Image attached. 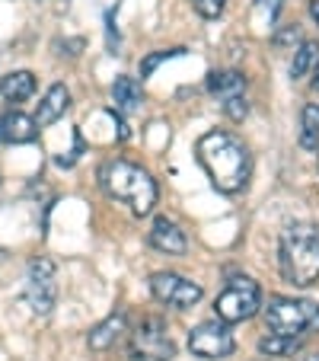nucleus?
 Masks as SVG:
<instances>
[{"label": "nucleus", "instance_id": "nucleus-18", "mask_svg": "<svg viewBox=\"0 0 319 361\" xmlns=\"http://www.w3.org/2000/svg\"><path fill=\"white\" fill-rule=\"evenodd\" d=\"M300 348V336H278V333H268L258 339V352L265 358H278V355H294Z\"/></svg>", "mask_w": 319, "mask_h": 361}, {"label": "nucleus", "instance_id": "nucleus-1", "mask_svg": "<svg viewBox=\"0 0 319 361\" xmlns=\"http://www.w3.org/2000/svg\"><path fill=\"white\" fill-rule=\"evenodd\" d=\"M198 160L211 176L214 189L224 195H237L246 189L252 176L249 147L230 131H208L198 137Z\"/></svg>", "mask_w": 319, "mask_h": 361}, {"label": "nucleus", "instance_id": "nucleus-24", "mask_svg": "<svg viewBox=\"0 0 319 361\" xmlns=\"http://www.w3.org/2000/svg\"><path fill=\"white\" fill-rule=\"evenodd\" d=\"M256 7L262 10L268 20H275V16L281 13V7H284V0H256Z\"/></svg>", "mask_w": 319, "mask_h": 361}, {"label": "nucleus", "instance_id": "nucleus-2", "mask_svg": "<svg viewBox=\"0 0 319 361\" xmlns=\"http://www.w3.org/2000/svg\"><path fill=\"white\" fill-rule=\"evenodd\" d=\"M99 183L106 195L115 202L128 204V212L135 218H147L156 204V183L144 166L131 164V160H106L99 166Z\"/></svg>", "mask_w": 319, "mask_h": 361}, {"label": "nucleus", "instance_id": "nucleus-6", "mask_svg": "<svg viewBox=\"0 0 319 361\" xmlns=\"http://www.w3.org/2000/svg\"><path fill=\"white\" fill-rule=\"evenodd\" d=\"M173 355H176V345L160 317L141 320V326L131 333V358L135 361H170Z\"/></svg>", "mask_w": 319, "mask_h": 361}, {"label": "nucleus", "instance_id": "nucleus-12", "mask_svg": "<svg viewBox=\"0 0 319 361\" xmlns=\"http://www.w3.org/2000/svg\"><path fill=\"white\" fill-rule=\"evenodd\" d=\"M35 135H39L35 118L23 116V112H7V116H0V141L29 144V141H35Z\"/></svg>", "mask_w": 319, "mask_h": 361}, {"label": "nucleus", "instance_id": "nucleus-7", "mask_svg": "<svg viewBox=\"0 0 319 361\" xmlns=\"http://www.w3.org/2000/svg\"><path fill=\"white\" fill-rule=\"evenodd\" d=\"M26 300L32 314L48 317L58 304V281H55V262L39 256L26 269Z\"/></svg>", "mask_w": 319, "mask_h": 361}, {"label": "nucleus", "instance_id": "nucleus-27", "mask_svg": "<svg viewBox=\"0 0 319 361\" xmlns=\"http://www.w3.org/2000/svg\"><path fill=\"white\" fill-rule=\"evenodd\" d=\"M294 361H319V352H306V355H300V358H294Z\"/></svg>", "mask_w": 319, "mask_h": 361}, {"label": "nucleus", "instance_id": "nucleus-23", "mask_svg": "<svg viewBox=\"0 0 319 361\" xmlns=\"http://www.w3.org/2000/svg\"><path fill=\"white\" fill-rule=\"evenodd\" d=\"M179 51H182V48H173V51H156V55H147V58H144V61H141V80H144V77H150V74H154V68H156V64H163L166 58L179 55Z\"/></svg>", "mask_w": 319, "mask_h": 361}, {"label": "nucleus", "instance_id": "nucleus-17", "mask_svg": "<svg viewBox=\"0 0 319 361\" xmlns=\"http://www.w3.org/2000/svg\"><path fill=\"white\" fill-rule=\"evenodd\" d=\"M300 144L306 150H319V102H306L300 112Z\"/></svg>", "mask_w": 319, "mask_h": 361}, {"label": "nucleus", "instance_id": "nucleus-25", "mask_svg": "<svg viewBox=\"0 0 319 361\" xmlns=\"http://www.w3.org/2000/svg\"><path fill=\"white\" fill-rule=\"evenodd\" d=\"M310 16H313V23L319 26V0H310Z\"/></svg>", "mask_w": 319, "mask_h": 361}, {"label": "nucleus", "instance_id": "nucleus-11", "mask_svg": "<svg viewBox=\"0 0 319 361\" xmlns=\"http://www.w3.org/2000/svg\"><path fill=\"white\" fill-rule=\"evenodd\" d=\"M68 106H70V90L64 87V83H55V87H51L45 96H42L39 112H35V125H39V128H48V125H55L58 118L68 112Z\"/></svg>", "mask_w": 319, "mask_h": 361}, {"label": "nucleus", "instance_id": "nucleus-20", "mask_svg": "<svg viewBox=\"0 0 319 361\" xmlns=\"http://www.w3.org/2000/svg\"><path fill=\"white\" fill-rule=\"evenodd\" d=\"M220 106H224V112H227V118H230V122H243V118L249 116V102H246V93L243 96H233V99H224Z\"/></svg>", "mask_w": 319, "mask_h": 361}, {"label": "nucleus", "instance_id": "nucleus-26", "mask_svg": "<svg viewBox=\"0 0 319 361\" xmlns=\"http://www.w3.org/2000/svg\"><path fill=\"white\" fill-rule=\"evenodd\" d=\"M313 90L319 93V58H316V64H313Z\"/></svg>", "mask_w": 319, "mask_h": 361}, {"label": "nucleus", "instance_id": "nucleus-9", "mask_svg": "<svg viewBox=\"0 0 319 361\" xmlns=\"http://www.w3.org/2000/svg\"><path fill=\"white\" fill-rule=\"evenodd\" d=\"M150 291L160 304L176 307V310H189L201 300V285L176 272H154L150 275Z\"/></svg>", "mask_w": 319, "mask_h": 361}, {"label": "nucleus", "instance_id": "nucleus-28", "mask_svg": "<svg viewBox=\"0 0 319 361\" xmlns=\"http://www.w3.org/2000/svg\"><path fill=\"white\" fill-rule=\"evenodd\" d=\"M7 256H10V252L4 250V246H0V266H4V262H7Z\"/></svg>", "mask_w": 319, "mask_h": 361}, {"label": "nucleus", "instance_id": "nucleus-8", "mask_svg": "<svg viewBox=\"0 0 319 361\" xmlns=\"http://www.w3.org/2000/svg\"><path fill=\"white\" fill-rule=\"evenodd\" d=\"M233 348H237V339L230 333V323L224 320L201 323V326H195L189 333V352L204 361L227 358V355H233Z\"/></svg>", "mask_w": 319, "mask_h": 361}, {"label": "nucleus", "instance_id": "nucleus-16", "mask_svg": "<svg viewBox=\"0 0 319 361\" xmlns=\"http://www.w3.org/2000/svg\"><path fill=\"white\" fill-rule=\"evenodd\" d=\"M208 90H211V96H218L220 102L233 99V96L246 93V77L239 74V71H218V74L208 77Z\"/></svg>", "mask_w": 319, "mask_h": 361}, {"label": "nucleus", "instance_id": "nucleus-3", "mask_svg": "<svg viewBox=\"0 0 319 361\" xmlns=\"http://www.w3.org/2000/svg\"><path fill=\"white\" fill-rule=\"evenodd\" d=\"M278 266L291 285H313L319 281V227L297 221L281 231L278 243Z\"/></svg>", "mask_w": 319, "mask_h": 361}, {"label": "nucleus", "instance_id": "nucleus-15", "mask_svg": "<svg viewBox=\"0 0 319 361\" xmlns=\"http://www.w3.org/2000/svg\"><path fill=\"white\" fill-rule=\"evenodd\" d=\"M112 102H115L118 112H137L144 102V90L135 77H118L112 83Z\"/></svg>", "mask_w": 319, "mask_h": 361}, {"label": "nucleus", "instance_id": "nucleus-10", "mask_svg": "<svg viewBox=\"0 0 319 361\" xmlns=\"http://www.w3.org/2000/svg\"><path fill=\"white\" fill-rule=\"evenodd\" d=\"M147 240L154 250L166 252V256H185V250H189L185 231L170 218H156L154 227H150V233H147Z\"/></svg>", "mask_w": 319, "mask_h": 361}, {"label": "nucleus", "instance_id": "nucleus-21", "mask_svg": "<svg viewBox=\"0 0 319 361\" xmlns=\"http://www.w3.org/2000/svg\"><path fill=\"white\" fill-rule=\"evenodd\" d=\"M192 7H195V13L204 16V20H218V16L224 13L227 0H192Z\"/></svg>", "mask_w": 319, "mask_h": 361}, {"label": "nucleus", "instance_id": "nucleus-5", "mask_svg": "<svg viewBox=\"0 0 319 361\" xmlns=\"http://www.w3.org/2000/svg\"><path fill=\"white\" fill-rule=\"evenodd\" d=\"M262 310V288L256 285L252 279H233L224 291L218 294L214 300V314L218 320L224 323H243V320H252V317Z\"/></svg>", "mask_w": 319, "mask_h": 361}, {"label": "nucleus", "instance_id": "nucleus-22", "mask_svg": "<svg viewBox=\"0 0 319 361\" xmlns=\"http://www.w3.org/2000/svg\"><path fill=\"white\" fill-rule=\"evenodd\" d=\"M275 48H287V45H300V26L297 23H294V26H284V29H278V32H275Z\"/></svg>", "mask_w": 319, "mask_h": 361}, {"label": "nucleus", "instance_id": "nucleus-19", "mask_svg": "<svg viewBox=\"0 0 319 361\" xmlns=\"http://www.w3.org/2000/svg\"><path fill=\"white\" fill-rule=\"evenodd\" d=\"M316 58H319V45H316V42H300L297 51H294V61H291V80L306 77V71L316 64Z\"/></svg>", "mask_w": 319, "mask_h": 361}, {"label": "nucleus", "instance_id": "nucleus-14", "mask_svg": "<svg viewBox=\"0 0 319 361\" xmlns=\"http://www.w3.org/2000/svg\"><path fill=\"white\" fill-rule=\"evenodd\" d=\"M35 93V77L32 71H13L0 80V99L4 102H23Z\"/></svg>", "mask_w": 319, "mask_h": 361}, {"label": "nucleus", "instance_id": "nucleus-13", "mask_svg": "<svg viewBox=\"0 0 319 361\" xmlns=\"http://www.w3.org/2000/svg\"><path fill=\"white\" fill-rule=\"evenodd\" d=\"M122 333H125V314L118 310V314L106 317V320H102L99 326L89 329L87 342H89V348H93V352H106V348L115 345L118 336H122Z\"/></svg>", "mask_w": 319, "mask_h": 361}, {"label": "nucleus", "instance_id": "nucleus-4", "mask_svg": "<svg viewBox=\"0 0 319 361\" xmlns=\"http://www.w3.org/2000/svg\"><path fill=\"white\" fill-rule=\"evenodd\" d=\"M265 326L278 336H304L319 329V304L304 298H272L265 307Z\"/></svg>", "mask_w": 319, "mask_h": 361}]
</instances>
